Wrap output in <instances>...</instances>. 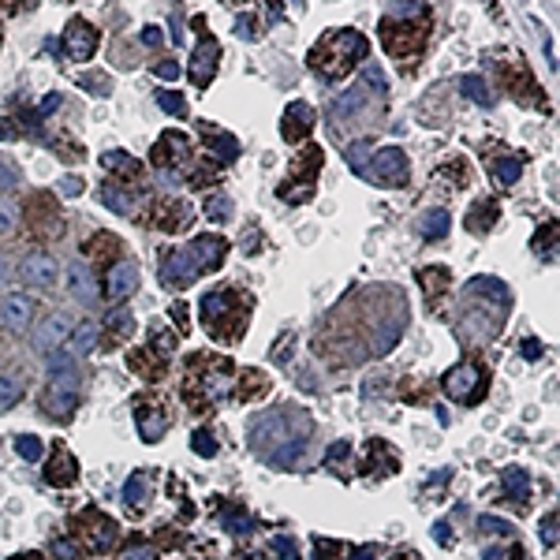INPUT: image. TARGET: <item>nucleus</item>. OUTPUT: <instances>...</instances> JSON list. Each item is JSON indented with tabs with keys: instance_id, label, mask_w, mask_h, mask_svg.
Here are the masks:
<instances>
[{
	"instance_id": "nucleus-40",
	"label": "nucleus",
	"mask_w": 560,
	"mask_h": 560,
	"mask_svg": "<svg viewBox=\"0 0 560 560\" xmlns=\"http://www.w3.org/2000/svg\"><path fill=\"white\" fill-rule=\"evenodd\" d=\"M362 157H366V138H362V142H355V146H348V161L355 168H362Z\"/></svg>"
},
{
	"instance_id": "nucleus-2",
	"label": "nucleus",
	"mask_w": 560,
	"mask_h": 560,
	"mask_svg": "<svg viewBox=\"0 0 560 560\" xmlns=\"http://www.w3.org/2000/svg\"><path fill=\"white\" fill-rule=\"evenodd\" d=\"M370 183H378V187H404L407 179H411V165H407L404 149L396 146H385L374 154V161L366 168H359Z\"/></svg>"
},
{
	"instance_id": "nucleus-20",
	"label": "nucleus",
	"mask_w": 560,
	"mask_h": 560,
	"mask_svg": "<svg viewBox=\"0 0 560 560\" xmlns=\"http://www.w3.org/2000/svg\"><path fill=\"white\" fill-rule=\"evenodd\" d=\"M232 213H235V206H232V198L228 195H209L206 198V217L209 221H217V224H224V221H232Z\"/></svg>"
},
{
	"instance_id": "nucleus-1",
	"label": "nucleus",
	"mask_w": 560,
	"mask_h": 560,
	"mask_svg": "<svg viewBox=\"0 0 560 560\" xmlns=\"http://www.w3.org/2000/svg\"><path fill=\"white\" fill-rule=\"evenodd\" d=\"M362 57H366V38L359 30H337V34L321 38V45L310 52V68H314L321 79H340V75H348Z\"/></svg>"
},
{
	"instance_id": "nucleus-21",
	"label": "nucleus",
	"mask_w": 560,
	"mask_h": 560,
	"mask_svg": "<svg viewBox=\"0 0 560 560\" xmlns=\"http://www.w3.org/2000/svg\"><path fill=\"white\" fill-rule=\"evenodd\" d=\"M57 459H60V463H57V467H49V471H45V478L52 482V486H64V482H71L75 475H79V467H75V459L68 456V452H60Z\"/></svg>"
},
{
	"instance_id": "nucleus-5",
	"label": "nucleus",
	"mask_w": 560,
	"mask_h": 560,
	"mask_svg": "<svg viewBox=\"0 0 560 560\" xmlns=\"http://www.w3.org/2000/svg\"><path fill=\"white\" fill-rule=\"evenodd\" d=\"M64 52L71 60H90L98 52V27H90L86 19H71L68 30H64Z\"/></svg>"
},
{
	"instance_id": "nucleus-28",
	"label": "nucleus",
	"mask_w": 560,
	"mask_h": 560,
	"mask_svg": "<svg viewBox=\"0 0 560 560\" xmlns=\"http://www.w3.org/2000/svg\"><path fill=\"white\" fill-rule=\"evenodd\" d=\"M15 221H19V209H15V202H8V198H0V235H8L15 228Z\"/></svg>"
},
{
	"instance_id": "nucleus-31",
	"label": "nucleus",
	"mask_w": 560,
	"mask_h": 560,
	"mask_svg": "<svg viewBox=\"0 0 560 560\" xmlns=\"http://www.w3.org/2000/svg\"><path fill=\"white\" fill-rule=\"evenodd\" d=\"M478 531H482V534H512V523L497 520V515H482V520H478Z\"/></svg>"
},
{
	"instance_id": "nucleus-19",
	"label": "nucleus",
	"mask_w": 560,
	"mask_h": 560,
	"mask_svg": "<svg viewBox=\"0 0 560 560\" xmlns=\"http://www.w3.org/2000/svg\"><path fill=\"white\" fill-rule=\"evenodd\" d=\"M206 138H209V146H213V154H217V161H235V154H240L235 138H228L224 131H213V127H206Z\"/></svg>"
},
{
	"instance_id": "nucleus-15",
	"label": "nucleus",
	"mask_w": 560,
	"mask_h": 560,
	"mask_svg": "<svg viewBox=\"0 0 560 560\" xmlns=\"http://www.w3.org/2000/svg\"><path fill=\"white\" fill-rule=\"evenodd\" d=\"M68 292L79 299V303H86V307H94L98 303V280L90 277V269L86 265H68Z\"/></svg>"
},
{
	"instance_id": "nucleus-34",
	"label": "nucleus",
	"mask_w": 560,
	"mask_h": 560,
	"mask_svg": "<svg viewBox=\"0 0 560 560\" xmlns=\"http://www.w3.org/2000/svg\"><path fill=\"white\" fill-rule=\"evenodd\" d=\"M15 183H19V172L8 165V161H0V191H12Z\"/></svg>"
},
{
	"instance_id": "nucleus-4",
	"label": "nucleus",
	"mask_w": 560,
	"mask_h": 560,
	"mask_svg": "<svg viewBox=\"0 0 560 560\" xmlns=\"http://www.w3.org/2000/svg\"><path fill=\"white\" fill-rule=\"evenodd\" d=\"M482 389H486V374L478 370V366H471V362H463L456 366V370L445 378V392L452 396V400H459V404H475Z\"/></svg>"
},
{
	"instance_id": "nucleus-3",
	"label": "nucleus",
	"mask_w": 560,
	"mask_h": 560,
	"mask_svg": "<svg viewBox=\"0 0 560 560\" xmlns=\"http://www.w3.org/2000/svg\"><path fill=\"white\" fill-rule=\"evenodd\" d=\"M191 157V146H187V135L179 131H165L154 146V168H161L165 179H176V165H187Z\"/></svg>"
},
{
	"instance_id": "nucleus-38",
	"label": "nucleus",
	"mask_w": 560,
	"mask_h": 560,
	"mask_svg": "<svg viewBox=\"0 0 560 560\" xmlns=\"http://www.w3.org/2000/svg\"><path fill=\"white\" fill-rule=\"evenodd\" d=\"M154 71H157L165 82H176V79H179V64H176V60H161Z\"/></svg>"
},
{
	"instance_id": "nucleus-36",
	"label": "nucleus",
	"mask_w": 560,
	"mask_h": 560,
	"mask_svg": "<svg viewBox=\"0 0 560 560\" xmlns=\"http://www.w3.org/2000/svg\"><path fill=\"white\" fill-rule=\"evenodd\" d=\"M273 549H277V553L284 557V560H299V545L292 542V538H277Z\"/></svg>"
},
{
	"instance_id": "nucleus-23",
	"label": "nucleus",
	"mask_w": 560,
	"mask_h": 560,
	"mask_svg": "<svg viewBox=\"0 0 560 560\" xmlns=\"http://www.w3.org/2000/svg\"><path fill=\"white\" fill-rule=\"evenodd\" d=\"M459 90L467 94L471 101H478V105H489V90H486V82H482L478 75H463V79H459Z\"/></svg>"
},
{
	"instance_id": "nucleus-43",
	"label": "nucleus",
	"mask_w": 560,
	"mask_h": 560,
	"mask_svg": "<svg viewBox=\"0 0 560 560\" xmlns=\"http://www.w3.org/2000/svg\"><path fill=\"white\" fill-rule=\"evenodd\" d=\"M12 138H19L15 124L12 120H0V142H12Z\"/></svg>"
},
{
	"instance_id": "nucleus-29",
	"label": "nucleus",
	"mask_w": 560,
	"mask_h": 560,
	"mask_svg": "<svg viewBox=\"0 0 560 560\" xmlns=\"http://www.w3.org/2000/svg\"><path fill=\"white\" fill-rule=\"evenodd\" d=\"M504 486L512 497H526V471H504Z\"/></svg>"
},
{
	"instance_id": "nucleus-41",
	"label": "nucleus",
	"mask_w": 560,
	"mask_h": 560,
	"mask_svg": "<svg viewBox=\"0 0 560 560\" xmlns=\"http://www.w3.org/2000/svg\"><path fill=\"white\" fill-rule=\"evenodd\" d=\"M161 41H165V30L161 27H146L142 30V45H161Z\"/></svg>"
},
{
	"instance_id": "nucleus-52",
	"label": "nucleus",
	"mask_w": 560,
	"mask_h": 560,
	"mask_svg": "<svg viewBox=\"0 0 560 560\" xmlns=\"http://www.w3.org/2000/svg\"><path fill=\"white\" fill-rule=\"evenodd\" d=\"M351 560H374V553H362V549H359V553H355Z\"/></svg>"
},
{
	"instance_id": "nucleus-12",
	"label": "nucleus",
	"mask_w": 560,
	"mask_h": 560,
	"mask_svg": "<svg viewBox=\"0 0 560 560\" xmlns=\"http://www.w3.org/2000/svg\"><path fill=\"white\" fill-rule=\"evenodd\" d=\"M310 127H314V109H310L307 101H292L284 112V120H280V131H284V142H299Z\"/></svg>"
},
{
	"instance_id": "nucleus-8",
	"label": "nucleus",
	"mask_w": 560,
	"mask_h": 560,
	"mask_svg": "<svg viewBox=\"0 0 560 560\" xmlns=\"http://www.w3.org/2000/svg\"><path fill=\"white\" fill-rule=\"evenodd\" d=\"M68 337H71V318H68V314H49L45 321H38L34 351H38V355H49V351H57L60 344H68Z\"/></svg>"
},
{
	"instance_id": "nucleus-13",
	"label": "nucleus",
	"mask_w": 560,
	"mask_h": 560,
	"mask_svg": "<svg viewBox=\"0 0 560 560\" xmlns=\"http://www.w3.org/2000/svg\"><path fill=\"white\" fill-rule=\"evenodd\" d=\"M34 299H30V295H8L4 299V303H0V321H4V325L8 329H27L30 325V321H34Z\"/></svg>"
},
{
	"instance_id": "nucleus-25",
	"label": "nucleus",
	"mask_w": 560,
	"mask_h": 560,
	"mask_svg": "<svg viewBox=\"0 0 560 560\" xmlns=\"http://www.w3.org/2000/svg\"><path fill=\"white\" fill-rule=\"evenodd\" d=\"M19 396H23V381L12 378V381H0V411H8V407L19 404Z\"/></svg>"
},
{
	"instance_id": "nucleus-10",
	"label": "nucleus",
	"mask_w": 560,
	"mask_h": 560,
	"mask_svg": "<svg viewBox=\"0 0 560 560\" xmlns=\"http://www.w3.org/2000/svg\"><path fill=\"white\" fill-rule=\"evenodd\" d=\"M366 101H370V90H366V82H355L348 94H340V98L332 101V109H329L332 127H340V124L355 120V116H359V112L366 109Z\"/></svg>"
},
{
	"instance_id": "nucleus-45",
	"label": "nucleus",
	"mask_w": 560,
	"mask_h": 560,
	"mask_svg": "<svg viewBox=\"0 0 560 560\" xmlns=\"http://www.w3.org/2000/svg\"><path fill=\"white\" fill-rule=\"evenodd\" d=\"M542 542H549V545L557 542V523H553V515H549V523H542Z\"/></svg>"
},
{
	"instance_id": "nucleus-46",
	"label": "nucleus",
	"mask_w": 560,
	"mask_h": 560,
	"mask_svg": "<svg viewBox=\"0 0 560 560\" xmlns=\"http://www.w3.org/2000/svg\"><path fill=\"white\" fill-rule=\"evenodd\" d=\"M112 329H131V314H124V310H116V314H112Z\"/></svg>"
},
{
	"instance_id": "nucleus-22",
	"label": "nucleus",
	"mask_w": 560,
	"mask_h": 560,
	"mask_svg": "<svg viewBox=\"0 0 560 560\" xmlns=\"http://www.w3.org/2000/svg\"><path fill=\"white\" fill-rule=\"evenodd\" d=\"M109 172H120V176H138V165H135V157L131 154H120V149H112V154H105L101 161Z\"/></svg>"
},
{
	"instance_id": "nucleus-53",
	"label": "nucleus",
	"mask_w": 560,
	"mask_h": 560,
	"mask_svg": "<svg viewBox=\"0 0 560 560\" xmlns=\"http://www.w3.org/2000/svg\"><path fill=\"white\" fill-rule=\"evenodd\" d=\"M15 560H34V557H15Z\"/></svg>"
},
{
	"instance_id": "nucleus-18",
	"label": "nucleus",
	"mask_w": 560,
	"mask_h": 560,
	"mask_svg": "<svg viewBox=\"0 0 560 560\" xmlns=\"http://www.w3.org/2000/svg\"><path fill=\"white\" fill-rule=\"evenodd\" d=\"M94 348H98V325H94V321H79V325H71V351L86 355Z\"/></svg>"
},
{
	"instance_id": "nucleus-11",
	"label": "nucleus",
	"mask_w": 560,
	"mask_h": 560,
	"mask_svg": "<svg viewBox=\"0 0 560 560\" xmlns=\"http://www.w3.org/2000/svg\"><path fill=\"white\" fill-rule=\"evenodd\" d=\"M45 359H49L52 385H64V389H79V359H75V351H68V344H60L57 351L45 355Z\"/></svg>"
},
{
	"instance_id": "nucleus-49",
	"label": "nucleus",
	"mask_w": 560,
	"mask_h": 560,
	"mask_svg": "<svg viewBox=\"0 0 560 560\" xmlns=\"http://www.w3.org/2000/svg\"><path fill=\"white\" fill-rule=\"evenodd\" d=\"M0 4H4V8H12V12H15V8H30L34 0H0Z\"/></svg>"
},
{
	"instance_id": "nucleus-24",
	"label": "nucleus",
	"mask_w": 560,
	"mask_h": 560,
	"mask_svg": "<svg viewBox=\"0 0 560 560\" xmlns=\"http://www.w3.org/2000/svg\"><path fill=\"white\" fill-rule=\"evenodd\" d=\"M98 198L105 202V206H109L112 213H127V209H131V198H127V195H120V187H112V183H109V187H101L98 191Z\"/></svg>"
},
{
	"instance_id": "nucleus-6",
	"label": "nucleus",
	"mask_w": 560,
	"mask_h": 560,
	"mask_svg": "<svg viewBox=\"0 0 560 560\" xmlns=\"http://www.w3.org/2000/svg\"><path fill=\"white\" fill-rule=\"evenodd\" d=\"M57 273H60L57 258L45 254V251H30L23 262H19V280H23V284L49 288V284H57Z\"/></svg>"
},
{
	"instance_id": "nucleus-50",
	"label": "nucleus",
	"mask_w": 560,
	"mask_h": 560,
	"mask_svg": "<svg viewBox=\"0 0 560 560\" xmlns=\"http://www.w3.org/2000/svg\"><path fill=\"white\" fill-rule=\"evenodd\" d=\"M538 351H542V348H538V344H523V355H526V359H534Z\"/></svg>"
},
{
	"instance_id": "nucleus-51",
	"label": "nucleus",
	"mask_w": 560,
	"mask_h": 560,
	"mask_svg": "<svg viewBox=\"0 0 560 560\" xmlns=\"http://www.w3.org/2000/svg\"><path fill=\"white\" fill-rule=\"evenodd\" d=\"M4 284H8V262L0 258V288H4Z\"/></svg>"
},
{
	"instance_id": "nucleus-16",
	"label": "nucleus",
	"mask_w": 560,
	"mask_h": 560,
	"mask_svg": "<svg viewBox=\"0 0 560 560\" xmlns=\"http://www.w3.org/2000/svg\"><path fill=\"white\" fill-rule=\"evenodd\" d=\"M41 407L52 415V418H64L75 411V389H64V385H52V389L45 392V400H41Z\"/></svg>"
},
{
	"instance_id": "nucleus-47",
	"label": "nucleus",
	"mask_w": 560,
	"mask_h": 560,
	"mask_svg": "<svg viewBox=\"0 0 560 560\" xmlns=\"http://www.w3.org/2000/svg\"><path fill=\"white\" fill-rule=\"evenodd\" d=\"M57 557L60 560H75V545L71 542H57Z\"/></svg>"
},
{
	"instance_id": "nucleus-9",
	"label": "nucleus",
	"mask_w": 560,
	"mask_h": 560,
	"mask_svg": "<svg viewBox=\"0 0 560 560\" xmlns=\"http://www.w3.org/2000/svg\"><path fill=\"white\" fill-rule=\"evenodd\" d=\"M187 254H191V262L198 265V273H206V269H217L224 262L228 243H224L221 235H198V240L187 246Z\"/></svg>"
},
{
	"instance_id": "nucleus-30",
	"label": "nucleus",
	"mask_w": 560,
	"mask_h": 560,
	"mask_svg": "<svg viewBox=\"0 0 560 560\" xmlns=\"http://www.w3.org/2000/svg\"><path fill=\"white\" fill-rule=\"evenodd\" d=\"M493 172L501 176V183H515L520 179V161H512V157H501L497 165H493Z\"/></svg>"
},
{
	"instance_id": "nucleus-27",
	"label": "nucleus",
	"mask_w": 560,
	"mask_h": 560,
	"mask_svg": "<svg viewBox=\"0 0 560 560\" xmlns=\"http://www.w3.org/2000/svg\"><path fill=\"white\" fill-rule=\"evenodd\" d=\"M157 105H161L168 116H187V105H183V98H179V94H172V90H161V94H157Z\"/></svg>"
},
{
	"instance_id": "nucleus-42",
	"label": "nucleus",
	"mask_w": 560,
	"mask_h": 560,
	"mask_svg": "<svg viewBox=\"0 0 560 560\" xmlns=\"http://www.w3.org/2000/svg\"><path fill=\"white\" fill-rule=\"evenodd\" d=\"M57 109H60V94H49V98L41 101V109H38L34 116H38V120H41V116H49V112H57Z\"/></svg>"
},
{
	"instance_id": "nucleus-39",
	"label": "nucleus",
	"mask_w": 560,
	"mask_h": 560,
	"mask_svg": "<svg viewBox=\"0 0 560 560\" xmlns=\"http://www.w3.org/2000/svg\"><path fill=\"white\" fill-rule=\"evenodd\" d=\"M60 191H64L68 198L82 195V179H79V176H64V179H60Z\"/></svg>"
},
{
	"instance_id": "nucleus-26",
	"label": "nucleus",
	"mask_w": 560,
	"mask_h": 560,
	"mask_svg": "<svg viewBox=\"0 0 560 560\" xmlns=\"http://www.w3.org/2000/svg\"><path fill=\"white\" fill-rule=\"evenodd\" d=\"M15 452H19V456H23V459L38 463V459H41V452H45V448H41V441H38V437L23 434V437H15Z\"/></svg>"
},
{
	"instance_id": "nucleus-54",
	"label": "nucleus",
	"mask_w": 560,
	"mask_h": 560,
	"mask_svg": "<svg viewBox=\"0 0 560 560\" xmlns=\"http://www.w3.org/2000/svg\"><path fill=\"white\" fill-rule=\"evenodd\" d=\"M246 560H262V557H246Z\"/></svg>"
},
{
	"instance_id": "nucleus-44",
	"label": "nucleus",
	"mask_w": 560,
	"mask_h": 560,
	"mask_svg": "<svg viewBox=\"0 0 560 560\" xmlns=\"http://www.w3.org/2000/svg\"><path fill=\"white\" fill-rule=\"evenodd\" d=\"M224 526H228V531H251V520H243V515H228Z\"/></svg>"
},
{
	"instance_id": "nucleus-48",
	"label": "nucleus",
	"mask_w": 560,
	"mask_h": 560,
	"mask_svg": "<svg viewBox=\"0 0 560 560\" xmlns=\"http://www.w3.org/2000/svg\"><path fill=\"white\" fill-rule=\"evenodd\" d=\"M127 560H154V553H149L146 545H138V549H131V553H127Z\"/></svg>"
},
{
	"instance_id": "nucleus-35",
	"label": "nucleus",
	"mask_w": 560,
	"mask_h": 560,
	"mask_svg": "<svg viewBox=\"0 0 560 560\" xmlns=\"http://www.w3.org/2000/svg\"><path fill=\"white\" fill-rule=\"evenodd\" d=\"M195 452H202V456H213V452H217V441H213L206 429H198V434H195Z\"/></svg>"
},
{
	"instance_id": "nucleus-7",
	"label": "nucleus",
	"mask_w": 560,
	"mask_h": 560,
	"mask_svg": "<svg viewBox=\"0 0 560 560\" xmlns=\"http://www.w3.org/2000/svg\"><path fill=\"white\" fill-rule=\"evenodd\" d=\"M217 60H221V45H217V41H213L209 34H202L195 57H191V64H187L191 82H195V86H209L213 71H217Z\"/></svg>"
},
{
	"instance_id": "nucleus-17",
	"label": "nucleus",
	"mask_w": 560,
	"mask_h": 560,
	"mask_svg": "<svg viewBox=\"0 0 560 560\" xmlns=\"http://www.w3.org/2000/svg\"><path fill=\"white\" fill-rule=\"evenodd\" d=\"M448 228H452V217H448L445 209H426V213H422V224H418V232H422L426 240H445Z\"/></svg>"
},
{
	"instance_id": "nucleus-37",
	"label": "nucleus",
	"mask_w": 560,
	"mask_h": 560,
	"mask_svg": "<svg viewBox=\"0 0 560 560\" xmlns=\"http://www.w3.org/2000/svg\"><path fill=\"white\" fill-rule=\"evenodd\" d=\"M138 422H142V437H146V441H157V437H161V418L154 422V418L142 411V415H138Z\"/></svg>"
},
{
	"instance_id": "nucleus-32",
	"label": "nucleus",
	"mask_w": 560,
	"mask_h": 560,
	"mask_svg": "<svg viewBox=\"0 0 560 560\" xmlns=\"http://www.w3.org/2000/svg\"><path fill=\"white\" fill-rule=\"evenodd\" d=\"M418 12H426L422 0H392V15H400V19H415Z\"/></svg>"
},
{
	"instance_id": "nucleus-14",
	"label": "nucleus",
	"mask_w": 560,
	"mask_h": 560,
	"mask_svg": "<svg viewBox=\"0 0 560 560\" xmlns=\"http://www.w3.org/2000/svg\"><path fill=\"white\" fill-rule=\"evenodd\" d=\"M138 284V265L135 262H116L112 273H109V288H105V295L112 299V303H120V299H127L135 292Z\"/></svg>"
},
{
	"instance_id": "nucleus-33",
	"label": "nucleus",
	"mask_w": 560,
	"mask_h": 560,
	"mask_svg": "<svg viewBox=\"0 0 560 560\" xmlns=\"http://www.w3.org/2000/svg\"><path fill=\"white\" fill-rule=\"evenodd\" d=\"M142 497H146V475H131V482H127V489H124V501L138 504Z\"/></svg>"
}]
</instances>
